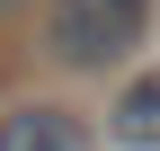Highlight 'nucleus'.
<instances>
[{
  "label": "nucleus",
  "instance_id": "f257e3e1",
  "mask_svg": "<svg viewBox=\"0 0 160 151\" xmlns=\"http://www.w3.org/2000/svg\"><path fill=\"white\" fill-rule=\"evenodd\" d=\"M151 27V0H53L45 18V53L62 71H116Z\"/></svg>",
  "mask_w": 160,
  "mask_h": 151
},
{
  "label": "nucleus",
  "instance_id": "f03ea898",
  "mask_svg": "<svg viewBox=\"0 0 160 151\" xmlns=\"http://www.w3.org/2000/svg\"><path fill=\"white\" fill-rule=\"evenodd\" d=\"M0 151H98V134L71 116V107L27 98V107H9V116H0Z\"/></svg>",
  "mask_w": 160,
  "mask_h": 151
},
{
  "label": "nucleus",
  "instance_id": "7ed1b4c3",
  "mask_svg": "<svg viewBox=\"0 0 160 151\" xmlns=\"http://www.w3.org/2000/svg\"><path fill=\"white\" fill-rule=\"evenodd\" d=\"M107 142H116V151H160V71H142V80L116 89V107H107Z\"/></svg>",
  "mask_w": 160,
  "mask_h": 151
},
{
  "label": "nucleus",
  "instance_id": "20e7f679",
  "mask_svg": "<svg viewBox=\"0 0 160 151\" xmlns=\"http://www.w3.org/2000/svg\"><path fill=\"white\" fill-rule=\"evenodd\" d=\"M0 9H18V0H0Z\"/></svg>",
  "mask_w": 160,
  "mask_h": 151
}]
</instances>
